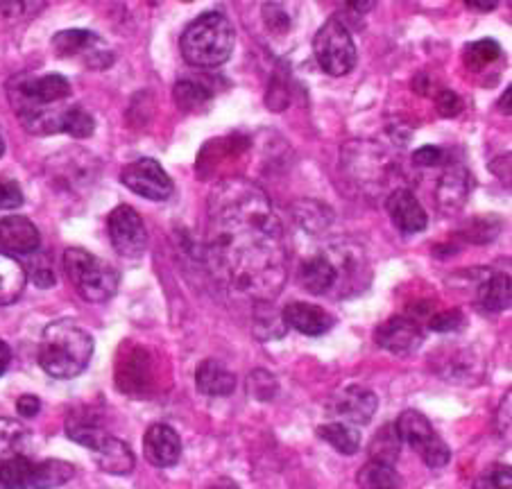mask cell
I'll return each mask as SVG.
<instances>
[{
  "label": "cell",
  "instance_id": "cell-1",
  "mask_svg": "<svg viewBox=\"0 0 512 489\" xmlns=\"http://www.w3.org/2000/svg\"><path fill=\"white\" fill-rule=\"evenodd\" d=\"M204 261L211 272L254 302H272L286 286L288 247L270 197L250 179L232 177L209 195Z\"/></svg>",
  "mask_w": 512,
  "mask_h": 489
},
{
  "label": "cell",
  "instance_id": "cell-2",
  "mask_svg": "<svg viewBox=\"0 0 512 489\" xmlns=\"http://www.w3.org/2000/svg\"><path fill=\"white\" fill-rule=\"evenodd\" d=\"M372 270L368 254L352 240H338L315 252L300 268V283L306 293L318 297L349 299L368 290Z\"/></svg>",
  "mask_w": 512,
  "mask_h": 489
},
{
  "label": "cell",
  "instance_id": "cell-3",
  "mask_svg": "<svg viewBox=\"0 0 512 489\" xmlns=\"http://www.w3.org/2000/svg\"><path fill=\"white\" fill-rule=\"evenodd\" d=\"M73 87L64 75H19L7 84V98H10L14 114L25 127V132L48 136L64 132V116L68 107H57L71 98Z\"/></svg>",
  "mask_w": 512,
  "mask_h": 489
},
{
  "label": "cell",
  "instance_id": "cell-4",
  "mask_svg": "<svg viewBox=\"0 0 512 489\" xmlns=\"http://www.w3.org/2000/svg\"><path fill=\"white\" fill-rule=\"evenodd\" d=\"M93 356V338L73 320L46 326L39 345V365L53 379H75L87 370Z\"/></svg>",
  "mask_w": 512,
  "mask_h": 489
},
{
  "label": "cell",
  "instance_id": "cell-5",
  "mask_svg": "<svg viewBox=\"0 0 512 489\" xmlns=\"http://www.w3.org/2000/svg\"><path fill=\"white\" fill-rule=\"evenodd\" d=\"M236 46V30L223 12H204L186 25L179 48L186 64L195 68H216L229 62Z\"/></svg>",
  "mask_w": 512,
  "mask_h": 489
},
{
  "label": "cell",
  "instance_id": "cell-6",
  "mask_svg": "<svg viewBox=\"0 0 512 489\" xmlns=\"http://www.w3.org/2000/svg\"><path fill=\"white\" fill-rule=\"evenodd\" d=\"M64 270L75 293L91 304L112 299L121 283V274L112 263L98 259L96 254L82 250V247H71L64 252Z\"/></svg>",
  "mask_w": 512,
  "mask_h": 489
},
{
  "label": "cell",
  "instance_id": "cell-7",
  "mask_svg": "<svg viewBox=\"0 0 512 489\" xmlns=\"http://www.w3.org/2000/svg\"><path fill=\"white\" fill-rule=\"evenodd\" d=\"M315 62L324 73L331 77H343L354 71L358 62V50L343 19L331 16V19L315 32L313 39Z\"/></svg>",
  "mask_w": 512,
  "mask_h": 489
},
{
  "label": "cell",
  "instance_id": "cell-8",
  "mask_svg": "<svg viewBox=\"0 0 512 489\" xmlns=\"http://www.w3.org/2000/svg\"><path fill=\"white\" fill-rule=\"evenodd\" d=\"M395 428L399 433V440H404L411 449L420 453L426 467L440 469L451 460V449L447 442L435 433L429 419L422 413H417V410H404V413L399 415Z\"/></svg>",
  "mask_w": 512,
  "mask_h": 489
},
{
  "label": "cell",
  "instance_id": "cell-9",
  "mask_svg": "<svg viewBox=\"0 0 512 489\" xmlns=\"http://www.w3.org/2000/svg\"><path fill=\"white\" fill-rule=\"evenodd\" d=\"M53 50L59 57L75 59V62L96 68V71L114 64V53L107 46V41L89 30H64L55 34Z\"/></svg>",
  "mask_w": 512,
  "mask_h": 489
},
{
  "label": "cell",
  "instance_id": "cell-10",
  "mask_svg": "<svg viewBox=\"0 0 512 489\" xmlns=\"http://www.w3.org/2000/svg\"><path fill=\"white\" fill-rule=\"evenodd\" d=\"M107 231L114 250L125 259H139L148 250V229H145L139 211L132 209L130 204H121L109 213Z\"/></svg>",
  "mask_w": 512,
  "mask_h": 489
},
{
  "label": "cell",
  "instance_id": "cell-11",
  "mask_svg": "<svg viewBox=\"0 0 512 489\" xmlns=\"http://www.w3.org/2000/svg\"><path fill=\"white\" fill-rule=\"evenodd\" d=\"M121 182L125 188H130L132 193L150 202H166L175 191L173 179H170L166 170L161 168L159 161L150 157L127 163L121 173Z\"/></svg>",
  "mask_w": 512,
  "mask_h": 489
},
{
  "label": "cell",
  "instance_id": "cell-12",
  "mask_svg": "<svg viewBox=\"0 0 512 489\" xmlns=\"http://www.w3.org/2000/svg\"><path fill=\"white\" fill-rule=\"evenodd\" d=\"M374 340H377V345L381 349L390 351V354L406 356L422 347L424 329L420 326V322L413 320V317L395 315L374 331Z\"/></svg>",
  "mask_w": 512,
  "mask_h": 489
},
{
  "label": "cell",
  "instance_id": "cell-13",
  "mask_svg": "<svg viewBox=\"0 0 512 489\" xmlns=\"http://www.w3.org/2000/svg\"><path fill=\"white\" fill-rule=\"evenodd\" d=\"M377 408V394L363 388V385H347L331 401V413L336 417H343V422L349 426L370 424L372 417L377 415Z\"/></svg>",
  "mask_w": 512,
  "mask_h": 489
},
{
  "label": "cell",
  "instance_id": "cell-14",
  "mask_svg": "<svg viewBox=\"0 0 512 489\" xmlns=\"http://www.w3.org/2000/svg\"><path fill=\"white\" fill-rule=\"evenodd\" d=\"M41 247L39 229L34 222L23 216L0 218V254L16 256H32Z\"/></svg>",
  "mask_w": 512,
  "mask_h": 489
},
{
  "label": "cell",
  "instance_id": "cell-15",
  "mask_svg": "<svg viewBox=\"0 0 512 489\" xmlns=\"http://www.w3.org/2000/svg\"><path fill=\"white\" fill-rule=\"evenodd\" d=\"M143 456L152 467H173L182 458V440L173 426L152 424L143 435Z\"/></svg>",
  "mask_w": 512,
  "mask_h": 489
},
{
  "label": "cell",
  "instance_id": "cell-16",
  "mask_svg": "<svg viewBox=\"0 0 512 489\" xmlns=\"http://www.w3.org/2000/svg\"><path fill=\"white\" fill-rule=\"evenodd\" d=\"M386 207L390 213L392 225H395L404 236H415L429 225V216H426L424 207L417 200L413 191L408 188H395L388 195Z\"/></svg>",
  "mask_w": 512,
  "mask_h": 489
},
{
  "label": "cell",
  "instance_id": "cell-17",
  "mask_svg": "<svg viewBox=\"0 0 512 489\" xmlns=\"http://www.w3.org/2000/svg\"><path fill=\"white\" fill-rule=\"evenodd\" d=\"M474 188V179L469 175V170L465 166H451L445 170V175L440 177L438 186H435V202L442 213H456L463 209L465 200L472 193Z\"/></svg>",
  "mask_w": 512,
  "mask_h": 489
},
{
  "label": "cell",
  "instance_id": "cell-18",
  "mask_svg": "<svg viewBox=\"0 0 512 489\" xmlns=\"http://www.w3.org/2000/svg\"><path fill=\"white\" fill-rule=\"evenodd\" d=\"M281 322L290 329H295L302 336H324L331 331V326L336 324L334 315H329L324 308L306 302H293L284 306L281 311Z\"/></svg>",
  "mask_w": 512,
  "mask_h": 489
},
{
  "label": "cell",
  "instance_id": "cell-19",
  "mask_svg": "<svg viewBox=\"0 0 512 489\" xmlns=\"http://www.w3.org/2000/svg\"><path fill=\"white\" fill-rule=\"evenodd\" d=\"M93 458H96L98 467L105 471V474L112 476H127L132 474L136 467V458L130 444L118 440L114 435H107L105 440L93 449Z\"/></svg>",
  "mask_w": 512,
  "mask_h": 489
},
{
  "label": "cell",
  "instance_id": "cell-20",
  "mask_svg": "<svg viewBox=\"0 0 512 489\" xmlns=\"http://www.w3.org/2000/svg\"><path fill=\"white\" fill-rule=\"evenodd\" d=\"M195 385L207 397H229L236 390V374L229 372L218 360H202L195 372Z\"/></svg>",
  "mask_w": 512,
  "mask_h": 489
},
{
  "label": "cell",
  "instance_id": "cell-21",
  "mask_svg": "<svg viewBox=\"0 0 512 489\" xmlns=\"http://www.w3.org/2000/svg\"><path fill=\"white\" fill-rule=\"evenodd\" d=\"M476 302H479L485 311L501 313L510 308V277L501 272L485 274V279L476 286Z\"/></svg>",
  "mask_w": 512,
  "mask_h": 489
},
{
  "label": "cell",
  "instance_id": "cell-22",
  "mask_svg": "<svg viewBox=\"0 0 512 489\" xmlns=\"http://www.w3.org/2000/svg\"><path fill=\"white\" fill-rule=\"evenodd\" d=\"M25 283H28V272H25L23 263L7 254H0V306L14 304L23 295Z\"/></svg>",
  "mask_w": 512,
  "mask_h": 489
},
{
  "label": "cell",
  "instance_id": "cell-23",
  "mask_svg": "<svg viewBox=\"0 0 512 489\" xmlns=\"http://www.w3.org/2000/svg\"><path fill=\"white\" fill-rule=\"evenodd\" d=\"M66 435L68 440L78 442L93 451L109 433L102 428L98 417H93L91 413H82V415L75 413V415H68L66 419Z\"/></svg>",
  "mask_w": 512,
  "mask_h": 489
},
{
  "label": "cell",
  "instance_id": "cell-24",
  "mask_svg": "<svg viewBox=\"0 0 512 489\" xmlns=\"http://www.w3.org/2000/svg\"><path fill=\"white\" fill-rule=\"evenodd\" d=\"M75 467L64 460H44L32 467V489H57L73 478Z\"/></svg>",
  "mask_w": 512,
  "mask_h": 489
},
{
  "label": "cell",
  "instance_id": "cell-25",
  "mask_svg": "<svg viewBox=\"0 0 512 489\" xmlns=\"http://www.w3.org/2000/svg\"><path fill=\"white\" fill-rule=\"evenodd\" d=\"M356 483L361 489H401V478L395 471V465L370 460L361 471H358Z\"/></svg>",
  "mask_w": 512,
  "mask_h": 489
},
{
  "label": "cell",
  "instance_id": "cell-26",
  "mask_svg": "<svg viewBox=\"0 0 512 489\" xmlns=\"http://www.w3.org/2000/svg\"><path fill=\"white\" fill-rule=\"evenodd\" d=\"M318 435L343 456H354L361 449V433L345 422H329L318 428Z\"/></svg>",
  "mask_w": 512,
  "mask_h": 489
},
{
  "label": "cell",
  "instance_id": "cell-27",
  "mask_svg": "<svg viewBox=\"0 0 512 489\" xmlns=\"http://www.w3.org/2000/svg\"><path fill=\"white\" fill-rule=\"evenodd\" d=\"M32 467L25 456H12L0 462V489H32Z\"/></svg>",
  "mask_w": 512,
  "mask_h": 489
},
{
  "label": "cell",
  "instance_id": "cell-28",
  "mask_svg": "<svg viewBox=\"0 0 512 489\" xmlns=\"http://www.w3.org/2000/svg\"><path fill=\"white\" fill-rule=\"evenodd\" d=\"M295 220L300 222L302 229L311 231V234H320V231H324L334 222V213L329 211L327 204L304 200L295 207Z\"/></svg>",
  "mask_w": 512,
  "mask_h": 489
},
{
  "label": "cell",
  "instance_id": "cell-29",
  "mask_svg": "<svg viewBox=\"0 0 512 489\" xmlns=\"http://www.w3.org/2000/svg\"><path fill=\"white\" fill-rule=\"evenodd\" d=\"M399 446H401V440L395 424L383 426L381 431L374 435V440L370 444L372 460L386 462V465H395V460L399 458Z\"/></svg>",
  "mask_w": 512,
  "mask_h": 489
},
{
  "label": "cell",
  "instance_id": "cell-30",
  "mask_svg": "<svg viewBox=\"0 0 512 489\" xmlns=\"http://www.w3.org/2000/svg\"><path fill=\"white\" fill-rule=\"evenodd\" d=\"M211 100V91L193 80H182L175 84V102L184 111H195Z\"/></svg>",
  "mask_w": 512,
  "mask_h": 489
},
{
  "label": "cell",
  "instance_id": "cell-31",
  "mask_svg": "<svg viewBox=\"0 0 512 489\" xmlns=\"http://www.w3.org/2000/svg\"><path fill=\"white\" fill-rule=\"evenodd\" d=\"M501 57V46L494 39L474 41L465 48V62L472 68H485Z\"/></svg>",
  "mask_w": 512,
  "mask_h": 489
},
{
  "label": "cell",
  "instance_id": "cell-32",
  "mask_svg": "<svg viewBox=\"0 0 512 489\" xmlns=\"http://www.w3.org/2000/svg\"><path fill=\"white\" fill-rule=\"evenodd\" d=\"M93 130H96V120H93L89 111H84L78 105L68 107L64 118V134H71L75 139H89Z\"/></svg>",
  "mask_w": 512,
  "mask_h": 489
},
{
  "label": "cell",
  "instance_id": "cell-33",
  "mask_svg": "<svg viewBox=\"0 0 512 489\" xmlns=\"http://www.w3.org/2000/svg\"><path fill=\"white\" fill-rule=\"evenodd\" d=\"M474 489H512V469L508 465H490L476 478Z\"/></svg>",
  "mask_w": 512,
  "mask_h": 489
},
{
  "label": "cell",
  "instance_id": "cell-34",
  "mask_svg": "<svg viewBox=\"0 0 512 489\" xmlns=\"http://www.w3.org/2000/svg\"><path fill=\"white\" fill-rule=\"evenodd\" d=\"M247 388H250V392L259 401H270L277 392V381H275V376H272V374L263 372V370H256L254 374H250V383H247Z\"/></svg>",
  "mask_w": 512,
  "mask_h": 489
},
{
  "label": "cell",
  "instance_id": "cell-35",
  "mask_svg": "<svg viewBox=\"0 0 512 489\" xmlns=\"http://www.w3.org/2000/svg\"><path fill=\"white\" fill-rule=\"evenodd\" d=\"M431 331L435 333H449V331H458L460 326H465V315L458 308H449V311L435 313L429 320Z\"/></svg>",
  "mask_w": 512,
  "mask_h": 489
},
{
  "label": "cell",
  "instance_id": "cell-36",
  "mask_svg": "<svg viewBox=\"0 0 512 489\" xmlns=\"http://www.w3.org/2000/svg\"><path fill=\"white\" fill-rule=\"evenodd\" d=\"M23 204V191L21 186L12 182V179L0 177V211L19 209Z\"/></svg>",
  "mask_w": 512,
  "mask_h": 489
},
{
  "label": "cell",
  "instance_id": "cell-37",
  "mask_svg": "<svg viewBox=\"0 0 512 489\" xmlns=\"http://www.w3.org/2000/svg\"><path fill=\"white\" fill-rule=\"evenodd\" d=\"M263 16H266V25L275 32H286L290 28V16L284 5H266L263 7Z\"/></svg>",
  "mask_w": 512,
  "mask_h": 489
},
{
  "label": "cell",
  "instance_id": "cell-38",
  "mask_svg": "<svg viewBox=\"0 0 512 489\" xmlns=\"http://www.w3.org/2000/svg\"><path fill=\"white\" fill-rule=\"evenodd\" d=\"M442 159H445V150H440L438 145H424V148H420L413 154L415 166H424V168L438 166V163H442Z\"/></svg>",
  "mask_w": 512,
  "mask_h": 489
},
{
  "label": "cell",
  "instance_id": "cell-39",
  "mask_svg": "<svg viewBox=\"0 0 512 489\" xmlns=\"http://www.w3.org/2000/svg\"><path fill=\"white\" fill-rule=\"evenodd\" d=\"M438 109L442 116H456L460 109H463V102L456 96L454 91L449 89H442L440 96H438Z\"/></svg>",
  "mask_w": 512,
  "mask_h": 489
},
{
  "label": "cell",
  "instance_id": "cell-40",
  "mask_svg": "<svg viewBox=\"0 0 512 489\" xmlns=\"http://www.w3.org/2000/svg\"><path fill=\"white\" fill-rule=\"evenodd\" d=\"M39 410H41V401L39 397H34V394H23V397L16 401V413L25 419L37 417Z\"/></svg>",
  "mask_w": 512,
  "mask_h": 489
},
{
  "label": "cell",
  "instance_id": "cell-41",
  "mask_svg": "<svg viewBox=\"0 0 512 489\" xmlns=\"http://www.w3.org/2000/svg\"><path fill=\"white\" fill-rule=\"evenodd\" d=\"M30 277L41 288H48V286H53V283H55V272L50 270L48 265H34V270H32Z\"/></svg>",
  "mask_w": 512,
  "mask_h": 489
},
{
  "label": "cell",
  "instance_id": "cell-42",
  "mask_svg": "<svg viewBox=\"0 0 512 489\" xmlns=\"http://www.w3.org/2000/svg\"><path fill=\"white\" fill-rule=\"evenodd\" d=\"M10 360H12V349L5 340H0V376L7 372V367H10Z\"/></svg>",
  "mask_w": 512,
  "mask_h": 489
},
{
  "label": "cell",
  "instance_id": "cell-43",
  "mask_svg": "<svg viewBox=\"0 0 512 489\" xmlns=\"http://www.w3.org/2000/svg\"><path fill=\"white\" fill-rule=\"evenodd\" d=\"M209 489H241V487H238V483H234L232 478H218Z\"/></svg>",
  "mask_w": 512,
  "mask_h": 489
},
{
  "label": "cell",
  "instance_id": "cell-44",
  "mask_svg": "<svg viewBox=\"0 0 512 489\" xmlns=\"http://www.w3.org/2000/svg\"><path fill=\"white\" fill-rule=\"evenodd\" d=\"M508 100H510V89L506 91V96L501 98V105H506V109H503V111H506V114H510V111H508Z\"/></svg>",
  "mask_w": 512,
  "mask_h": 489
},
{
  "label": "cell",
  "instance_id": "cell-45",
  "mask_svg": "<svg viewBox=\"0 0 512 489\" xmlns=\"http://www.w3.org/2000/svg\"><path fill=\"white\" fill-rule=\"evenodd\" d=\"M3 152H5V143H3V136H0V157H3Z\"/></svg>",
  "mask_w": 512,
  "mask_h": 489
}]
</instances>
